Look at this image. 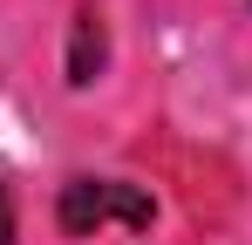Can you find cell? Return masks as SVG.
I'll list each match as a JSON object with an SVG mask.
<instances>
[{"label": "cell", "mask_w": 252, "mask_h": 245, "mask_svg": "<svg viewBox=\"0 0 252 245\" xmlns=\"http://www.w3.org/2000/svg\"><path fill=\"white\" fill-rule=\"evenodd\" d=\"M55 218H62L68 239H89V232H102V225L150 232L157 204H150V191H136V184H123V177H75V184H62Z\"/></svg>", "instance_id": "cell-1"}, {"label": "cell", "mask_w": 252, "mask_h": 245, "mask_svg": "<svg viewBox=\"0 0 252 245\" xmlns=\"http://www.w3.org/2000/svg\"><path fill=\"white\" fill-rule=\"evenodd\" d=\"M0 245H14V198H7V184H0Z\"/></svg>", "instance_id": "cell-2"}]
</instances>
